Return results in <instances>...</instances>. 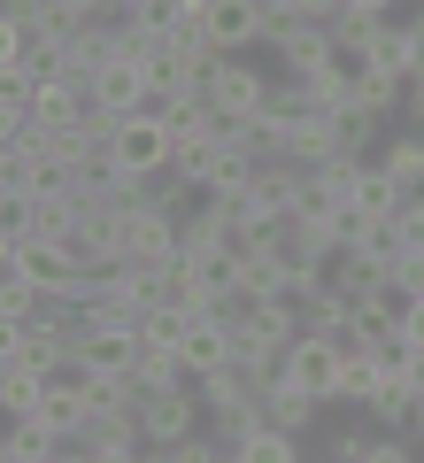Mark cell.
Instances as JSON below:
<instances>
[{"mask_svg": "<svg viewBox=\"0 0 424 463\" xmlns=\"http://www.w3.org/2000/svg\"><path fill=\"white\" fill-rule=\"evenodd\" d=\"M54 463H93V448H85V440H70V448H54Z\"/></svg>", "mask_w": 424, "mask_h": 463, "instance_id": "obj_23", "label": "cell"}, {"mask_svg": "<svg viewBox=\"0 0 424 463\" xmlns=\"http://www.w3.org/2000/svg\"><path fill=\"white\" fill-rule=\"evenodd\" d=\"M409 386H417V402H424V347H409Z\"/></svg>", "mask_w": 424, "mask_h": 463, "instance_id": "obj_24", "label": "cell"}, {"mask_svg": "<svg viewBox=\"0 0 424 463\" xmlns=\"http://www.w3.org/2000/svg\"><path fill=\"white\" fill-rule=\"evenodd\" d=\"M39 402H47V371L0 364V410H8V425H16V417H39Z\"/></svg>", "mask_w": 424, "mask_h": 463, "instance_id": "obj_14", "label": "cell"}, {"mask_svg": "<svg viewBox=\"0 0 424 463\" xmlns=\"http://www.w3.org/2000/svg\"><path fill=\"white\" fill-rule=\"evenodd\" d=\"M401 347H424V294H409L401 301V332H393Z\"/></svg>", "mask_w": 424, "mask_h": 463, "instance_id": "obj_20", "label": "cell"}, {"mask_svg": "<svg viewBox=\"0 0 424 463\" xmlns=\"http://www.w3.org/2000/svg\"><path fill=\"white\" fill-rule=\"evenodd\" d=\"M409 201H424V185H417V194H409Z\"/></svg>", "mask_w": 424, "mask_h": 463, "instance_id": "obj_25", "label": "cell"}, {"mask_svg": "<svg viewBox=\"0 0 424 463\" xmlns=\"http://www.w3.org/2000/svg\"><path fill=\"white\" fill-rule=\"evenodd\" d=\"M24 8H32V0H24Z\"/></svg>", "mask_w": 424, "mask_h": 463, "instance_id": "obj_27", "label": "cell"}, {"mask_svg": "<svg viewBox=\"0 0 424 463\" xmlns=\"http://www.w3.org/2000/svg\"><path fill=\"white\" fill-rule=\"evenodd\" d=\"M378 163H386L393 178H401L409 194H417V185H424V132H393L386 147H378Z\"/></svg>", "mask_w": 424, "mask_h": 463, "instance_id": "obj_17", "label": "cell"}, {"mask_svg": "<svg viewBox=\"0 0 424 463\" xmlns=\"http://www.w3.org/2000/svg\"><path fill=\"white\" fill-rule=\"evenodd\" d=\"M240 463H301V432H286V425H255L240 448H231Z\"/></svg>", "mask_w": 424, "mask_h": 463, "instance_id": "obj_15", "label": "cell"}, {"mask_svg": "<svg viewBox=\"0 0 424 463\" xmlns=\"http://www.w3.org/2000/svg\"><path fill=\"white\" fill-rule=\"evenodd\" d=\"M54 448H70V440L47 425V417H16V425H8V448H0V463H54Z\"/></svg>", "mask_w": 424, "mask_h": 463, "instance_id": "obj_13", "label": "cell"}, {"mask_svg": "<svg viewBox=\"0 0 424 463\" xmlns=\"http://www.w3.org/2000/svg\"><path fill=\"white\" fill-rule=\"evenodd\" d=\"M185 355V379H209V371H231L240 364V332H231V309H201L178 340Z\"/></svg>", "mask_w": 424, "mask_h": 463, "instance_id": "obj_5", "label": "cell"}, {"mask_svg": "<svg viewBox=\"0 0 424 463\" xmlns=\"http://www.w3.org/2000/svg\"><path fill=\"white\" fill-rule=\"evenodd\" d=\"M417 255H424V248H417Z\"/></svg>", "mask_w": 424, "mask_h": 463, "instance_id": "obj_29", "label": "cell"}, {"mask_svg": "<svg viewBox=\"0 0 424 463\" xmlns=\"http://www.w3.org/2000/svg\"><path fill=\"white\" fill-rule=\"evenodd\" d=\"M224 463H240V456H224Z\"/></svg>", "mask_w": 424, "mask_h": 463, "instance_id": "obj_26", "label": "cell"}, {"mask_svg": "<svg viewBox=\"0 0 424 463\" xmlns=\"http://www.w3.org/2000/svg\"><path fill=\"white\" fill-rule=\"evenodd\" d=\"M371 70H378V78H393V85H417V70H424L417 32H409V24H386V32L371 39Z\"/></svg>", "mask_w": 424, "mask_h": 463, "instance_id": "obj_10", "label": "cell"}, {"mask_svg": "<svg viewBox=\"0 0 424 463\" xmlns=\"http://www.w3.org/2000/svg\"><path fill=\"white\" fill-rule=\"evenodd\" d=\"M340 347H332V332H301L294 340V355H286V379L294 386H309L316 402H340Z\"/></svg>", "mask_w": 424, "mask_h": 463, "instance_id": "obj_8", "label": "cell"}, {"mask_svg": "<svg viewBox=\"0 0 424 463\" xmlns=\"http://www.w3.org/2000/svg\"><path fill=\"white\" fill-rule=\"evenodd\" d=\"M201 39H209V54H247L270 39V8L262 0H216L209 24H201Z\"/></svg>", "mask_w": 424, "mask_h": 463, "instance_id": "obj_6", "label": "cell"}, {"mask_svg": "<svg viewBox=\"0 0 424 463\" xmlns=\"http://www.w3.org/2000/svg\"><path fill=\"white\" fill-rule=\"evenodd\" d=\"M371 394H378V355H347L340 364V402H332V410H363Z\"/></svg>", "mask_w": 424, "mask_h": 463, "instance_id": "obj_18", "label": "cell"}, {"mask_svg": "<svg viewBox=\"0 0 424 463\" xmlns=\"http://www.w3.org/2000/svg\"><path fill=\"white\" fill-rule=\"evenodd\" d=\"M262 47H270V54H278V70L301 85V78H316V70L332 62V47H340V39H332V24H316V16H278Z\"/></svg>", "mask_w": 424, "mask_h": 463, "instance_id": "obj_2", "label": "cell"}, {"mask_svg": "<svg viewBox=\"0 0 424 463\" xmlns=\"http://www.w3.org/2000/svg\"><path fill=\"white\" fill-rule=\"evenodd\" d=\"M347 8H355V16H386V24H393V8H401V0H347Z\"/></svg>", "mask_w": 424, "mask_h": 463, "instance_id": "obj_22", "label": "cell"}, {"mask_svg": "<svg viewBox=\"0 0 424 463\" xmlns=\"http://www.w3.org/2000/svg\"><path fill=\"white\" fill-rule=\"evenodd\" d=\"M347 201H355V216H371V224H393V216L409 209V185L393 178L378 155H363V163H347Z\"/></svg>", "mask_w": 424, "mask_h": 463, "instance_id": "obj_7", "label": "cell"}, {"mask_svg": "<svg viewBox=\"0 0 424 463\" xmlns=\"http://www.w3.org/2000/svg\"><path fill=\"white\" fill-rule=\"evenodd\" d=\"M417 410H424V402H417V386H409V379H378V394L363 402V417H371L378 432H409V425H417Z\"/></svg>", "mask_w": 424, "mask_h": 463, "instance_id": "obj_12", "label": "cell"}, {"mask_svg": "<svg viewBox=\"0 0 424 463\" xmlns=\"http://www.w3.org/2000/svg\"><path fill=\"white\" fill-rule=\"evenodd\" d=\"M39 417H47L62 440H85V425H93V379H85V371H62V379H47V402H39Z\"/></svg>", "mask_w": 424, "mask_h": 463, "instance_id": "obj_9", "label": "cell"}, {"mask_svg": "<svg viewBox=\"0 0 424 463\" xmlns=\"http://www.w3.org/2000/svg\"><path fill=\"white\" fill-rule=\"evenodd\" d=\"M363 463H424V456L409 448V432H378V440H371V456H363Z\"/></svg>", "mask_w": 424, "mask_h": 463, "instance_id": "obj_19", "label": "cell"}, {"mask_svg": "<svg viewBox=\"0 0 424 463\" xmlns=\"http://www.w3.org/2000/svg\"><path fill=\"white\" fill-rule=\"evenodd\" d=\"M378 124H386V116L355 109V100H347V109H332V132H340V155H347V163H363V155L378 147Z\"/></svg>", "mask_w": 424, "mask_h": 463, "instance_id": "obj_16", "label": "cell"}, {"mask_svg": "<svg viewBox=\"0 0 424 463\" xmlns=\"http://www.w3.org/2000/svg\"><path fill=\"white\" fill-rule=\"evenodd\" d=\"M325 410H332V402H316L309 386H294V379H278L270 394H262V417H270V425H286V432H309Z\"/></svg>", "mask_w": 424, "mask_h": 463, "instance_id": "obj_11", "label": "cell"}, {"mask_svg": "<svg viewBox=\"0 0 424 463\" xmlns=\"http://www.w3.org/2000/svg\"><path fill=\"white\" fill-rule=\"evenodd\" d=\"M139 425H147V448H178V440H193V432H209V402L185 379V386H170V394L139 402Z\"/></svg>", "mask_w": 424, "mask_h": 463, "instance_id": "obj_3", "label": "cell"}, {"mask_svg": "<svg viewBox=\"0 0 424 463\" xmlns=\"http://www.w3.org/2000/svg\"><path fill=\"white\" fill-rule=\"evenodd\" d=\"M201 93H209V109H224V116H262V109H270V93H278V85L262 78V70L247 62V54H224V62H209Z\"/></svg>", "mask_w": 424, "mask_h": 463, "instance_id": "obj_4", "label": "cell"}, {"mask_svg": "<svg viewBox=\"0 0 424 463\" xmlns=\"http://www.w3.org/2000/svg\"><path fill=\"white\" fill-rule=\"evenodd\" d=\"M393 224H401V240H409V248H424V201H409V209L393 216Z\"/></svg>", "mask_w": 424, "mask_h": 463, "instance_id": "obj_21", "label": "cell"}, {"mask_svg": "<svg viewBox=\"0 0 424 463\" xmlns=\"http://www.w3.org/2000/svg\"><path fill=\"white\" fill-rule=\"evenodd\" d=\"M170 155H178V139H170V124L163 116H124L116 124V139H108V163L124 170V178H170Z\"/></svg>", "mask_w": 424, "mask_h": 463, "instance_id": "obj_1", "label": "cell"}, {"mask_svg": "<svg viewBox=\"0 0 424 463\" xmlns=\"http://www.w3.org/2000/svg\"><path fill=\"white\" fill-rule=\"evenodd\" d=\"M417 8H424V0H417Z\"/></svg>", "mask_w": 424, "mask_h": 463, "instance_id": "obj_28", "label": "cell"}]
</instances>
